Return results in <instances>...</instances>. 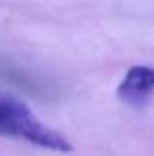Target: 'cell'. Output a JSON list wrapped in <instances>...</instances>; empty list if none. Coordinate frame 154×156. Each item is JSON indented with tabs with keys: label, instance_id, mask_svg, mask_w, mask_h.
<instances>
[{
	"label": "cell",
	"instance_id": "cell-2",
	"mask_svg": "<svg viewBox=\"0 0 154 156\" xmlns=\"http://www.w3.org/2000/svg\"><path fill=\"white\" fill-rule=\"evenodd\" d=\"M154 87V73L151 67L134 66L118 85V98L132 107H143L151 98Z\"/></svg>",
	"mask_w": 154,
	"mask_h": 156
},
{
	"label": "cell",
	"instance_id": "cell-1",
	"mask_svg": "<svg viewBox=\"0 0 154 156\" xmlns=\"http://www.w3.org/2000/svg\"><path fill=\"white\" fill-rule=\"evenodd\" d=\"M0 134L22 138L51 151L69 153L73 149L58 131L42 123L24 102L5 94H0Z\"/></svg>",
	"mask_w": 154,
	"mask_h": 156
}]
</instances>
